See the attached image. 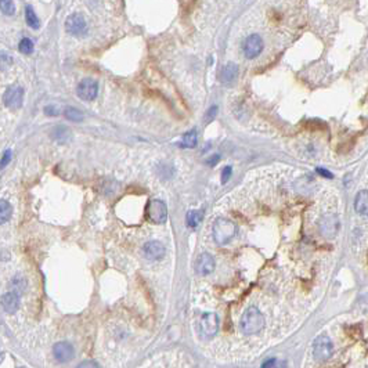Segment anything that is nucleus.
I'll list each match as a JSON object with an SVG mask.
<instances>
[{
	"label": "nucleus",
	"instance_id": "obj_1",
	"mask_svg": "<svg viewBox=\"0 0 368 368\" xmlns=\"http://www.w3.org/2000/svg\"><path fill=\"white\" fill-rule=\"evenodd\" d=\"M264 324H266L264 315H262L261 310L255 306L248 307L241 317V321H239L241 330L246 335H253V334L261 332Z\"/></svg>",
	"mask_w": 368,
	"mask_h": 368
},
{
	"label": "nucleus",
	"instance_id": "obj_2",
	"mask_svg": "<svg viewBox=\"0 0 368 368\" xmlns=\"http://www.w3.org/2000/svg\"><path fill=\"white\" fill-rule=\"evenodd\" d=\"M236 233H237V227L229 219L220 217V219H217L213 223L212 236H213V239H215V242L217 245L223 246L226 245V244H229L231 239L236 237Z\"/></svg>",
	"mask_w": 368,
	"mask_h": 368
},
{
	"label": "nucleus",
	"instance_id": "obj_3",
	"mask_svg": "<svg viewBox=\"0 0 368 368\" xmlns=\"http://www.w3.org/2000/svg\"><path fill=\"white\" fill-rule=\"evenodd\" d=\"M65 31L75 38H83L89 31V26L82 14L74 13L65 20Z\"/></svg>",
	"mask_w": 368,
	"mask_h": 368
},
{
	"label": "nucleus",
	"instance_id": "obj_4",
	"mask_svg": "<svg viewBox=\"0 0 368 368\" xmlns=\"http://www.w3.org/2000/svg\"><path fill=\"white\" fill-rule=\"evenodd\" d=\"M146 213L148 220H151L155 224H162L168 219V207L161 200H153L147 204Z\"/></svg>",
	"mask_w": 368,
	"mask_h": 368
},
{
	"label": "nucleus",
	"instance_id": "obj_5",
	"mask_svg": "<svg viewBox=\"0 0 368 368\" xmlns=\"http://www.w3.org/2000/svg\"><path fill=\"white\" fill-rule=\"evenodd\" d=\"M198 327H200V334L202 335V338L210 339V338L215 337L219 331V317L216 313H212V312L204 313L201 315Z\"/></svg>",
	"mask_w": 368,
	"mask_h": 368
},
{
	"label": "nucleus",
	"instance_id": "obj_6",
	"mask_svg": "<svg viewBox=\"0 0 368 368\" xmlns=\"http://www.w3.org/2000/svg\"><path fill=\"white\" fill-rule=\"evenodd\" d=\"M264 49V43L263 39L258 35V33H252L242 42V52L244 55L249 60H253L256 57H259L261 53Z\"/></svg>",
	"mask_w": 368,
	"mask_h": 368
},
{
	"label": "nucleus",
	"instance_id": "obj_7",
	"mask_svg": "<svg viewBox=\"0 0 368 368\" xmlns=\"http://www.w3.org/2000/svg\"><path fill=\"white\" fill-rule=\"evenodd\" d=\"M334 352L332 341L327 335H320L315 338L313 343V354L318 361H325L330 359Z\"/></svg>",
	"mask_w": 368,
	"mask_h": 368
},
{
	"label": "nucleus",
	"instance_id": "obj_8",
	"mask_svg": "<svg viewBox=\"0 0 368 368\" xmlns=\"http://www.w3.org/2000/svg\"><path fill=\"white\" fill-rule=\"evenodd\" d=\"M318 227H320V233H321L322 237L335 238L338 236L341 224H339V219L337 215L327 213L321 217V220L318 223Z\"/></svg>",
	"mask_w": 368,
	"mask_h": 368
},
{
	"label": "nucleus",
	"instance_id": "obj_9",
	"mask_svg": "<svg viewBox=\"0 0 368 368\" xmlns=\"http://www.w3.org/2000/svg\"><path fill=\"white\" fill-rule=\"evenodd\" d=\"M77 93L79 99H82L83 101H93L99 94V83L92 78H86L79 82Z\"/></svg>",
	"mask_w": 368,
	"mask_h": 368
},
{
	"label": "nucleus",
	"instance_id": "obj_10",
	"mask_svg": "<svg viewBox=\"0 0 368 368\" xmlns=\"http://www.w3.org/2000/svg\"><path fill=\"white\" fill-rule=\"evenodd\" d=\"M24 101V89L21 86H10L3 94V103L10 109L21 108Z\"/></svg>",
	"mask_w": 368,
	"mask_h": 368
},
{
	"label": "nucleus",
	"instance_id": "obj_11",
	"mask_svg": "<svg viewBox=\"0 0 368 368\" xmlns=\"http://www.w3.org/2000/svg\"><path fill=\"white\" fill-rule=\"evenodd\" d=\"M195 271L200 276H208L215 270V259L210 253H201L195 261Z\"/></svg>",
	"mask_w": 368,
	"mask_h": 368
},
{
	"label": "nucleus",
	"instance_id": "obj_12",
	"mask_svg": "<svg viewBox=\"0 0 368 368\" xmlns=\"http://www.w3.org/2000/svg\"><path fill=\"white\" fill-rule=\"evenodd\" d=\"M53 354L54 357L60 363H67V361L72 360L75 356V350L71 343L68 342H58L55 343L53 347Z\"/></svg>",
	"mask_w": 368,
	"mask_h": 368
},
{
	"label": "nucleus",
	"instance_id": "obj_13",
	"mask_svg": "<svg viewBox=\"0 0 368 368\" xmlns=\"http://www.w3.org/2000/svg\"><path fill=\"white\" fill-rule=\"evenodd\" d=\"M143 253L150 261H158L165 255V246L159 241H150L143 248Z\"/></svg>",
	"mask_w": 368,
	"mask_h": 368
},
{
	"label": "nucleus",
	"instance_id": "obj_14",
	"mask_svg": "<svg viewBox=\"0 0 368 368\" xmlns=\"http://www.w3.org/2000/svg\"><path fill=\"white\" fill-rule=\"evenodd\" d=\"M0 303H1V306H3L6 313L13 315V313H16L17 310H18V307H20V298H18L17 293L10 291L1 296Z\"/></svg>",
	"mask_w": 368,
	"mask_h": 368
},
{
	"label": "nucleus",
	"instance_id": "obj_15",
	"mask_svg": "<svg viewBox=\"0 0 368 368\" xmlns=\"http://www.w3.org/2000/svg\"><path fill=\"white\" fill-rule=\"evenodd\" d=\"M238 74H239V68H238L237 64L229 62V64H226L222 68V71H220V82L224 84L233 83V82L237 79Z\"/></svg>",
	"mask_w": 368,
	"mask_h": 368
},
{
	"label": "nucleus",
	"instance_id": "obj_16",
	"mask_svg": "<svg viewBox=\"0 0 368 368\" xmlns=\"http://www.w3.org/2000/svg\"><path fill=\"white\" fill-rule=\"evenodd\" d=\"M354 209L359 215H367L368 210V191L361 190L354 198Z\"/></svg>",
	"mask_w": 368,
	"mask_h": 368
},
{
	"label": "nucleus",
	"instance_id": "obj_17",
	"mask_svg": "<svg viewBox=\"0 0 368 368\" xmlns=\"http://www.w3.org/2000/svg\"><path fill=\"white\" fill-rule=\"evenodd\" d=\"M202 219H204V210H201V209L190 210V212H187V216H185L187 226L191 229H197L202 222Z\"/></svg>",
	"mask_w": 368,
	"mask_h": 368
},
{
	"label": "nucleus",
	"instance_id": "obj_18",
	"mask_svg": "<svg viewBox=\"0 0 368 368\" xmlns=\"http://www.w3.org/2000/svg\"><path fill=\"white\" fill-rule=\"evenodd\" d=\"M52 138H53L54 141L60 143V144L67 143L69 138H71L69 129L65 128V126H57V128H54L53 131H52Z\"/></svg>",
	"mask_w": 368,
	"mask_h": 368
},
{
	"label": "nucleus",
	"instance_id": "obj_19",
	"mask_svg": "<svg viewBox=\"0 0 368 368\" xmlns=\"http://www.w3.org/2000/svg\"><path fill=\"white\" fill-rule=\"evenodd\" d=\"M11 215H13V208L10 205V202L6 200H0V224L7 223Z\"/></svg>",
	"mask_w": 368,
	"mask_h": 368
},
{
	"label": "nucleus",
	"instance_id": "obj_20",
	"mask_svg": "<svg viewBox=\"0 0 368 368\" xmlns=\"http://www.w3.org/2000/svg\"><path fill=\"white\" fill-rule=\"evenodd\" d=\"M25 20H26V24L31 28H33V29H38L39 26H40V21H39L38 16L35 14V10L31 6L25 7Z\"/></svg>",
	"mask_w": 368,
	"mask_h": 368
},
{
	"label": "nucleus",
	"instance_id": "obj_21",
	"mask_svg": "<svg viewBox=\"0 0 368 368\" xmlns=\"http://www.w3.org/2000/svg\"><path fill=\"white\" fill-rule=\"evenodd\" d=\"M197 141H198L197 131H195V129H192V131L184 133L182 147H183V148H194V147L197 146Z\"/></svg>",
	"mask_w": 368,
	"mask_h": 368
},
{
	"label": "nucleus",
	"instance_id": "obj_22",
	"mask_svg": "<svg viewBox=\"0 0 368 368\" xmlns=\"http://www.w3.org/2000/svg\"><path fill=\"white\" fill-rule=\"evenodd\" d=\"M64 115L68 121H72V122H80L83 121V114L75 107H67L65 111H64Z\"/></svg>",
	"mask_w": 368,
	"mask_h": 368
},
{
	"label": "nucleus",
	"instance_id": "obj_23",
	"mask_svg": "<svg viewBox=\"0 0 368 368\" xmlns=\"http://www.w3.org/2000/svg\"><path fill=\"white\" fill-rule=\"evenodd\" d=\"M10 287H11V292H14V293H23L24 289L26 288V281H25V278L21 276H16L13 278V281L10 283Z\"/></svg>",
	"mask_w": 368,
	"mask_h": 368
},
{
	"label": "nucleus",
	"instance_id": "obj_24",
	"mask_svg": "<svg viewBox=\"0 0 368 368\" xmlns=\"http://www.w3.org/2000/svg\"><path fill=\"white\" fill-rule=\"evenodd\" d=\"M0 10L6 16H13L16 13V6L13 0H0Z\"/></svg>",
	"mask_w": 368,
	"mask_h": 368
},
{
	"label": "nucleus",
	"instance_id": "obj_25",
	"mask_svg": "<svg viewBox=\"0 0 368 368\" xmlns=\"http://www.w3.org/2000/svg\"><path fill=\"white\" fill-rule=\"evenodd\" d=\"M18 50L23 54H32L33 52V43L29 38H24L20 45H18Z\"/></svg>",
	"mask_w": 368,
	"mask_h": 368
},
{
	"label": "nucleus",
	"instance_id": "obj_26",
	"mask_svg": "<svg viewBox=\"0 0 368 368\" xmlns=\"http://www.w3.org/2000/svg\"><path fill=\"white\" fill-rule=\"evenodd\" d=\"M13 64V58L7 53H0V69L8 68Z\"/></svg>",
	"mask_w": 368,
	"mask_h": 368
},
{
	"label": "nucleus",
	"instance_id": "obj_27",
	"mask_svg": "<svg viewBox=\"0 0 368 368\" xmlns=\"http://www.w3.org/2000/svg\"><path fill=\"white\" fill-rule=\"evenodd\" d=\"M10 159H11V151L7 150L6 153L3 154V157H1V159H0V169L6 168L8 165V162H10Z\"/></svg>",
	"mask_w": 368,
	"mask_h": 368
},
{
	"label": "nucleus",
	"instance_id": "obj_28",
	"mask_svg": "<svg viewBox=\"0 0 368 368\" xmlns=\"http://www.w3.org/2000/svg\"><path fill=\"white\" fill-rule=\"evenodd\" d=\"M77 368H100V366H99L96 361L86 360V361H82V363H80Z\"/></svg>",
	"mask_w": 368,
	"mask_h": 368
},
{
	"label": "nucleus",
	"instance_id": "obj_29",
	"mask_svg": "<svg viewBox=\"0 0 368 368\" xmlns=\"http://www.w3.org/2000/svg\"><path fill=\"white\" fill-rule=\"evenodd\" d=\"M45 114L47 116H57L60 114V111H58V108L55 107V105H47L45 108Z\"/></svg>",
	"mask_w": 368,
	"mask_h": 368
},
{
	"label": "nucleus",
	"instance_id": "obj_30",
	"mask_svg": "<svg viewBox=\"0 0 368 368\" xmlns=\"http://www.w3.org/2000/svg\"><path fill=\"white\" fill-rule=\"evenodd\" d=\"M231 173H233V169L231 166H226V168L223 169L222 172V183H227V180L231 177Z\"/></svg>",
	"mask_w": 368,
	"mask_h": 368
},
{
	"label": "nucleus",
	"instance_id": "obj_31",
	"mask_svg": "<svg viewBox=\"0 0 368 368\" xmlns=\"http://www.w3.org/2000/svg\"><path fill=\"white\" fill-rule=\"evenodd\" d=\"M216 115H217V107H216V105H212V107L208 109L207 115L205 116H207L208 121L210 122V121H213V119H215Z\"/></svg>",
	"mask_w": 368,
	"mask_h": 368
},
{
	"label": "nucleus",
	"instance_id": "obj_32",
	"mask_svg": "<svg viewBox=\"0 0 368 368\" xmlns=\"http://www.w3.org/2000/svg\"><path fill=\"white\" fill-rule=\"evenodd\" d=\"M315 170H317V173H318V175H321L322 177H327V179H332V177H334V176H332V173H331V172H328L327 169L317 168Z\"/></svg>",
	"mask_w": 368,
	"mask_h": 368
},
{
	"label": "nucleus",
	"instance_id": "obj_33",
	"mask_svg": "<svg viewBox=\"0 0 368 368\" xmlns=\"http://www.w3.org/2000/svg\"><path fill=\"white\" fill-rule=\"evenodd\" d=\"M274 364H276V359H268L263 363L262 368H274Z\"/></svg>",
	"mask_w": 368,
	"mask_h": 368
},
{
	"label": "nucleus",
	"instance_id": "obj_34",
	"mask_svg": "<svg viewBox=\"0 0 368 368\" xmlns=\"http://www.w3.org/2000/svg\"><path fill=\"white\" fill-rule=\"evenodd\" d=\"M219 159H220V157H219V155H213V157H212L210 159H208L207 162L209 163V165H215V163L219 162Z\"/></svg>",
	"mask_w": 368,
	"mask_h": 368
},
{
	"label": "nucleus",
	"instance_id": "obj_35",
	"mask_svg": "<svg viewBox=\"0 0 368 368\" xmlns=\"http://www.w3.org/2000/svg\"><path fill=\"white\" fill-rule=\"evenodd\" d=\"M3 359H4V354H3V352L0 350V364H1V361H3Z\"/></svg>",
	"mask_w": 368,
	"mask_h": 368
}]
</instances>
